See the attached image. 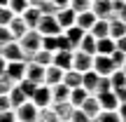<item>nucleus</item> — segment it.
<instances>
[{
    "label": "nucleus",
    "instance_id": "nucleus-13",
    "mask_svg": "<svg viewBox=\"0 0 126 122\" xmlns=\"http://www.w3.org/2000/svg\"><path fill=\"white\" fill-rule=\"evenodd\" d=\"M94 24H96V17H94L91 9H86V12H77V17H75V26L77 28H82L84 33H89Z\"/></svg>",
    "mask_w": 126,
    "mask_h": 122
},
{
    "label": "nucleus",
    "instance_id": "nucleus-39",
    "mask_svg": "<svg viewBox=\"0 0 126 122\" xmlns=\"http://www.w3.org/2000/svg\"><path fill=\"white\" fill-rule=\"evenodd\" d=\"M14 38H12V33L7 31V26H0V49H2L5 45H9Z\"/></svg>",
    "mask_w": 126,
    "mask_h": 122
},
{
    "label": "nucleus",
    "instance_id": "nucleus-54",
    "mask_svg": "<svg viewBox=\"0 0 126 122\" xmlns=\"http://www.w3.org/2000/svg\"><path fill=\"white\" fill-rule=\"evenodd\" d=\"M119 71H124V75H126V61H124V66H122V68H119Z\"/></svg>",
    "mask_w": 126,
    "mask_h": 122
},
{
    "label": "nucleus",
    "instance_id": "nucleus-41",
    "mask_svg": "<svg viewBox=\"0 0 126 122\" xmlns=\"http://www.w3.org/2000/svg\"><path fill=\"white\" fill-rule=\"evenodd\" d=\"M14 17H16V14H12L7 7H0V26H7V24L12 21Z\"/></svg>",
    "mask_w": 126,
    "mask_h": 122
},
{
    "label": "nucleus",
    "instance_id": "nucleus-37",
    "mask_svg": "<svg viewBox=\"0 0 126 122\" xmlns=\"http://www.w3.org/2000/svg\"><path fill=\"white\" fill-rule=\"evenodd\" d=\"M68 7L72 9V12H86V9H91V0H70V5Z\"/></svg>",
    "mask_w": 126,
    "mask_h": 122
},
{
    "label": "nucleus",
    "instance_id": "nucleus-18",
    "mask_svg": "<svg viewBox=\"0 0 126 122\" xmlns=\"http://www.w3.org/2000/svg\"><path fill=\"white\" fill-rule=\"evenodd\" d=\"M51 66L61 68L63 73L70 71V66H72V52H54V61H51Z\"/></svg>",
    "mask_w": 126,
    "mask_h": 122
},
{
    "label": "nucleus",
    "instance_id": "nucleus-53",
    "mask_svg": "<svg viewBox=\"0 0 126 122\" xmlns=\"http://www.w3.org/2000/svg\"><path fill=\"white\" fill-rule=\"evenodd\" d=\"M7 2L9 0H0V7H7Z\"/></svg>",
    "mask_w": 126,
    "mask_h": 122
},
{
    "label": "nucleus",
    "instance_id": "nucleus-5",
    "mask_svg": "<svg viewBox=\"0 0 126 122\" xmlns=\"http://www.w3.org/2000/svg\"><path fill=\"white\" fill-rule=\"evenodd\" d=\"M37 113H40V108H35L31 101H26V103H21L19 108H14L16 122H37Z\"/></svg>",
    "mask_w": 126,
    "mask_h": 122
},
{
    "label": "nucleus",
    "instance_id": "nucleus-3",
    "mask_svg": "<svg viewBox=\"0 0 126 122\" xmlns=\"http://www.w3.org/2000/svg\"><path fill=\"white\" fill-rule=\"evenodd\" d=\"M91 71L96 73V75L100 77H110L117 68H114V63L110 56H103V54H94V61H91Z\"/></svg>",
    "mask_w": 126,
    "mask_h": 122
},
{
    "label": "nucleus",
    "instance_id": "nucleus-55",
    "mask_svg": "<svg viewBox=\"0 0 126 122\" xmlns=\"http://www.w3.org/2000/svg\"><path fill=\"white\" fill-rule=\"evenodd\" d=\"M119 2H126V0H119Z\"/></svg>",
    "mask_w": 126,
    "mask_h": 122
},
{
    "label": "nucleus",
    "instance_id": "nucleus-23",
    "mask_svg": "<svg viewBox=\"0 0 126 122\" xmlns=\"http://www.w3.org/2000/svg\"><path fill=\"white\" fill-rule=\"evenodd\" d=\"M114 49H117V47H114V40H112V38H100V40H96V54L110 56Z\"/></svg>",
    "mask_w": 126,
    "mask_h": 122
},
{
    "label": "nucleus",
    "instance_id": "nucleus-1",
    "mask_svg": "<svg viewBox=\"0 0 126 122\" xmlns=\"http://www.w3.org/2000/svg\"><path fill=\"white\" fill-rule=\"evenodd\" d=\"M16 42H19V47H21L26 61H31L33 54H35L37 49H42V35L37 31H26V35H21Z\"/></svg>",
    "mask_w": 126,
    "mask_h": 122
},
{
    "label": "nucleus",
    "instance_id": "nucleus-2",
    "mask_svg": "<svg viewBox=\"0 0 126 122\" xmlns=\"http://www.w3.org/2000/svg\"><path fill=\"white\" fill-rule=\"evenodd\" d=\"M35 31L40 33L42 38H56V35H61V33H63L61 26L56 24V19H54V17H45V14L40 17V21H37Z\"/></svg>",
    "mask_w": 126,
    "mask_h": 122
},
{
    "label": "nucleus",
    "instance_id": "nucleus-15",
    "mask_svg": "<svg viewBox=\"0 0 126 122\" xmlns=\"http://www.w3.org/2000/svg\"><path fill=\"white\" fill-rule=\"evenodd\" d=\"M98 80H100V75H96L94 71L82 73V89H84L86 94H96V89H98Z\"/></svg>",
    "mask_w": 126,
    "mask_h": 122
},
{
    "label": "nucleus",
    "instance_id": "nucleus-17",
    "mask_svg": "<svg viewBox=\"0 0 126 122\" xmlns=\"http://www.w3.org/2000/svg\"><path fill=\"white\" fill-rule=\"evenodd\" d=\"M108 35L112 38V40H119V38H124V35H126V24H124V21H119L117 17L110 19V21H108Z\"/></svg>",
    "mask_w": 126,
    "mask_h": 122
},
{
    "label": "nucleus",
    "instance_id": "nucleus-52",
    "mask_svg": "<svg viewBox=\"0 0 126 122\" xmlns=\"http://www.w3.org/2000/svg\"><path fill=\"white\" fill-rule=\"evenodd\" d=\"M40 2H42V0H28V5H31V7H37Z\"/></svg>",
    "mask_w": 126,
    "mask_h": 122
},
{
    "label": "nucleus",
    "instance_id": "nucleus-14",
    "mask_svg": "<svg viewBox=\"0 0 126 122\" xmlns=\"http://www.w3.org/2000/svg\"><path fill=\"white\" fill-rule=\"evenodd\" d=\"M61 80H63V71H61V68H56V66H47L45 68V82H42L45 87L61 85Z\"/></svg>",
    "mask_w": 126,
    "mask_h": 122
},
{
    "label": "nucleus",
    "instance_id": "nucleus-20",
    "mask_svg": "<svg viewBox=\"0 0 126 122\" xmlns=\"http://www.w3.org/2000/svg\"><path fill=\"white\" fill-rule=\"evenodd\" d=\"M63 35H65V40L70 42L72 52H75L77 45H79V40L84 38V31H82V28H77V26H70V28H65V31H63Z\"/></svg>",
    "mask_w": 126,
    "mask_h": 122
},
{
    "label": "nucleus",
    "instance_id": "nucleus-4",
    "mask_svg": "<svg viewBox=\"0 0 126 122\" xmlns=\"http://www.w3.org/2000/svg\"><path fill=\"white\" fill-rule=\"evenodd\" d=\"M91 12L96 19H114V0H91Z\"/></svg>",
    "mask_w": 126,
    "mask_h": 122
},
{
    "label": "nucleus",
    "instance_id": "nucleus-7",
    "mask_svg": "<svg viewBox=\"0 0 126 122\" xmlns=\"http://www.w3.org/2000/svg\"><path fill=\"white\" fill-rule=\"evenodd\" d=\"M91 61H94V56L91 54H84V52H79V49H75L72 52V71H77V73H89L91 71Z\"/></svg>",
    "mask_w": 126,
    "mask_h": 122
},
{
    "label": "nucleus",
    "instance_id": "nucleus-43",
    "mask_svg": "<svg viewBox=\"0 0 126 122\" xmlns=\"http://www.w3.org/2000/svg\"><path fill=\"white\" fill-rule=\"evenodd\" d=\"M42 49L56 52V38H42Z\"/></svg>",
    "mask_w": 126,
    "mask_h": 122
},
{
    "label": "nucleus",
    "instance_id": "nucleus-22",
    "mask_svg": "<svg viewBox=\"0 0 126 122\" xmlns=\"http://www.w3.org/2000/svg\"><path fill=\"white\" fill-rule=\"evenodd\" d=\"M19 17L23 19V24H26L31 31H35V26H37V21H40V17H42V14L37 12V7H28L26 12H23V14H19Z\"/></svg>",
    "mask_w": 126,
    "mask_h": 122
},
{
    "label": "nucleus",
    "instance_id": "nucleus-40",
    "mask_svg": "<svg viewBox=\"0 0 126 122\" xmlns=\"http://www.w3.org/2000/svg\"><path fill=\"white\" fill-rule=\"evenodd\" d=\"M105 92H112L110 77H100V80H98V89H96V94H105ZM96 94H94V96H96Z\"/></svg>",
    "mask_w": 126,
    "mask_h": 122
},
{
    "label": "nucleus",
    "instance_id": "nucleus-35",
    "mask_svg": "<svg viewBox=\"0 0 126 122\" xmlns=\"http://www.w3.org/2000/svg\"><path fill=\"white\" fill-rule=\"evenodd\" d=\"M110 85H112V89H122V87H126V75H124V71H114L112 75H110Z\"/></svg>",
    "mask_w": 126,
    "mask_h": 122
},
{
    "label": "nucleus",
    "instance_id": "nucleus-32",
    "mask_svg": "<svg viewBox=\"0 0 126 122\" xmlns=\"http://www.w3.org/2000/svg\"><path fill=\"white\" fill-rule=\"evenodd\" d=\"M28 7H31L28 0H9V2H7V9H9L12 14H16V17H19V14H23Z\"/></svg>",
    "mask_w": 126,
    "mask_h": 122
},
{
    "label": "nucleus",
    "instance_id": "nucleus-30",
    "mask_svg": "<svg viewBox=\"0 0 126 122\" xmlns=\"http://www.w3.org/2000/svg\"><path fill=\"white\" fill-rule=\"evenodd\" d=\"M7 99H9V106H12V108H19V106H21V103H26V101H28L26 96H23V92L19 89L16 85H14L12 89H9V94H7Z\"/></svg>",
    "mask_w": 126,
    "mask_h": 122
},
{
    "label": "nucleus",
    "instance_id": "nucleus-48",
    "mask_svg": "<svg viewBox=\"0 0 126 122\" xmlns=\"http://www.w3.org/2000/svg\"><path fill=\"white\" fill-rule=\"evenodd\" d=\"M117 115H119V120H122V122H126V101L117 106Z\"/></svg>",
    "mask_w": 126,
    "mask_h": 122
},
{
    "label": "nucleus",
    "instance_id": "nucleus-10",
    "mask_svg": "<svg viewBox=\"0 0 126 122\" xmlns=\"http://www.w3.org/2000/svg\"><path fill=\"white\" fill-rule=\"evenodd\" d=\"M23 80H31L33 85H42L45 82V68L37 66L35 61H26V75Z\"/></svg>",
    "mask_w": 126,
    "mask_h": 122
},
{
    "label": "nucleus",
    "instance_id": "nucleus-29",
    "mask_svg": "<svg viewBox=\"0 0 126 122\" xmlns=\"http://www.w3.org/2000/svg\"><path fill=\"white\" fill-rule=\"evenodd\" d=\"M89 33L96 38V40H100V38H110L108 35V21H105V19H96V24L91 26Z\"/></svg>",
    "mask_w": 126,
    "mask_h": 122
},
{
    "label": "nucleus",
    "instance_id": "nucleus-34",
    "mask_svg": "<svg viewBox=\"0 0 126 122\" xmlns=\"http://www.w3.org/2000/svg\"><path fill=\"white\" fill-rule=\"evenodd\" d=\"M37 12H40V14H45V17H54V14L59 12V7H56L51 0H42V2L37 5Z\"/></svg>",
    "mask_w": 126,
    "mask_h": 122
},
{
    "label": "nucleus",
    "instance_id": "nucleus-19",
    "mask_svg": "<svg viewBox=\"0 0 126 122\" xmlns=\"http://www.w3.org/2000/svg\"><path fill=\"white\" fill-rule=\"evenodd\" d=\"M7 31L12 33V38H14V40H19V38H21V35H26V31H31V28L23 24V19H21V17H14L12 21L7 24Z\"/></svg>",
    "mask_w": 126,
    "mask_h": 122
},
{
    "label": "nucleus",
    "instance_id": "nucleus-21",
    "mask_svg": "<svg viewBox=\"0 0 126 122\" xmlns=\"http://www.w3.org/2000/svg\"><path fill=\"white\" fill-rule=\"evenodd\" d=\"M61 85H65L68 89H75V87H82V73H77V71H65L63 73V80H61Z\"/></svg>",
    "mask_w": 126,
    "mask_h": 122
},
{
    "label": "nucleus",
    "instance_id": "nucleus-26",
    "mask_svg": "<svg viewBox=\"0 0 126 122\" xmlns=\"http://www.w3.org/2000/svg\"><path fill=\"white\" fill-rule=\"evenodd\" d=\"M68 96H70V89L65 85H54L51 87V101L54 103H65Z\"/></svg>",
    "mask_w": 126,
    "mask_h": 122
},
{
    "label": "nucleus",
    "instance_id": "nucleus-12",
    "mask_svg": "<svg viewBox=\"0 0 126 122\" xmlns=\"http://www.w3.org/2000/svg\"><path fill=\"white\" fill-rule=\"evenodd\" d=\"M75 17H77V14L72 12L70 7H63V9H59V12L54 14V19H56V24L61 26V31H65V28L75 26Z\"/></svg>",
    "mask_w": 126,
    "mask_h": 122
},
{
    "label": "nucleus",
    "instance_id": "nucleus-51",
    "mask_svg": "<svg viewBox=\"0 0 126 122\" xmlns=\"http://www.w3.org/2000/svg\"><path fill=\"white\" fill-rule=\"evenodd\" d=\"M5 66H7V61H5V59H2V56H0V77H2V75H5Z\"/></svg>",
    "mask_w": 126,
    "mask_h": 122
},
{
    "label": "nucleus",
    "instance_id": "nucleus-38",
    "mask_svg": "<svg viewBox=\"0 0 126 122\" xmlns=\"http://www.w3.org/2000/svg\"><path fill=\"white\" fill-rule=\"evenodd\" d=\"M110 59H112L114 68H117V71H119V68L124 66V61H126V54H122V52H119V49H114L112 54H110Z\"/></svg>",
    "mask_w": 126,
    "mask_h": 122
},
{
    "label": "nucleus",
    "instance_id": "nucleus-36",
    "mask_svg": "<svg viewBox=\"0 0 126 122\" xmlns=\"http://www.w3.org/2000/svg\"><path fill=\"white\" fill-rule=\"evenodd\" d=\"M96 122H122L117 115V110H100L98 118H96Z\"/></svg>",
    "mask_w": 126,
    "mask_h": 122
},
{
    "label": "nucleus",
    "instance_id": "nucleus-27",
    "mask_svg": "<svg viewBox=\"0 0 126 122\" xmlns=\"http://www.w3.org/2000/svg\"><path fill=\"white\" fill-rule=\"evenodd\" d=\"M31 61H35L37 66L47 68V66H51V61H54V52H47V49H37L35 54H33V59H31Z\"/></svg>",
    "mask_w": 126,
    "mask_h": 122
},
{
    "label": "nucleus",
    "instance_id": "nucleus-25",
    "mask_svg": "<svg viewBox=\"0 0 126 122\" xmlns=\"http://www.w3.org/2000/svg\"><path fill=\"white\" fill-rule=\"evenodd\" d=\"M54 113L59 115V120L61 122H70V118H72V113H75V108H72L70 103H54Z\"/></svg>",
    "mask_w": 126,
    "mask_h": 122
},
{
    "label": "nucleus",
    "instance_id": "nucleus-9",
    "mask_svg": "<svg viewBox=\"0 0 126 122\" xmlns=\"http://www.w3.org/2000/svg\"><path fill=\"white\" fill-rule=\"evenodd\" d=\"M0 56H2L5 61H26V56H23V52H21V47H19V42L16 40H12L9 45H5L2 49H0Z\"/></svg>",
    "mask_w": 126,
    "mask_h": 122
},
{
    "label": "nucleus",
    "instance_id": "nucleus-8",
    "mask_svg": "<svg viewBox=\"0 0 126 122\" xmlns=\"http://www.w3.org/2000/svg\"><path fill=\"white\" fill-rule=\"evenodd\" d=\"M23 75H26V61H9L7 66H5V77H9L14 85L21 82Z\"/></svg>",
    "mask_w": 126,
    "mask_h": 122
},
{
    "label": "nucleus",
    "instance_id": "nucleus-46",
    "mask_svg": "<svg viewBox=\"0 0 126 122\" xmlns=\"http://www.w3.org/2000/svg\"><path fill=\"white\" fill-rule=\"evenodd\" d=\"M2 110H14L12 106H9V99H7V94H2V96H0V113H2Z\"/></svg>",
    "mask_w": 126,
    "mask_h": 122
},
{
    "label": "nucleus",
    "instance_id": "nucleus-45",
    "mask_svg": "<svg viewBox=\"0 0 126 122\" xmlns=\"http://www.w3.org/2000/svg\"><path fill=\"white\" fill-rule=\"evenodd\" d=\"M0 122H16L14 110H2V113H0Z\"/></svg>",
    "mask_w": 126,
    "mask_h": 122
},
{
    "label": "nucleus",
    "instance_id": "nucleus-31",
    "mask_svg": "<svg viewBox=\"0 0 126 122\" xmlns=\"http://www.w3.org/2000/svg\"><path fill=\"white\" fill-rule=\"evenodd\" d=\"M37 122H61V120H59V115L54 113V106H49V108H40Z\"/></svg>",
    "mask_w": 126,
    "mask_h": 122
},
{
    "label": "nucleus",
    "instance_id": "nucleus-50",
    "mask_svg": "<svg viewBox=\"0 0 126 122\" xmlns=\"http://www.w3.org/2000/svg\"><path fill=\"white\" fill-rule=\"evenodd\" d=\"M51 2H54L59 9H63V7H68V5H70V0H51Z\"/></svg>",
    "mask_w": 126,
    "mask_h": 122
},
{
    "label": "nucleus",
    "instance_id": "nucleus-11",
    "mask_svg": "<svg viewBox=\"0 0 126 122\" xmlns=\"http://www.w3.org/2000/svg\"><path fill=\"white\" fill-rule=\"evenodd\" d=\"M79 110H82V113H84V115H86V118H89V120H96V118H98V113H100L98 99H96L94 94H89V96H86V99H84V103L79 106Z\"/></svg>",
    "mask_w": 126,
    "mask_h": 122
},
{
    "label": "nucleus",
    "instance_id": "nucleus-24",
    "mask_svg": "<svg viewBox=\"0 0 126 122\" xmlns=\"http://www.w3.org/2000/svg\"><path fill=\"white\" fill-rule=\"evenodd\" d=\"M77 49L84 52V54H96V38L91 35V33H84V38L79 40V45H77Z\"/></svg>",
    "mask_w": 126,
    "mask_h": 122
},
{
    "label": "nucleus",
    "instance_id": "nucleus-42",
    "mask_svg": "<svg viewBox=\"0 0 126 122\" xmlns=\"http://www.w3.org/2000/svg\"><path fill=\"white\" fill-rule=\"evenodd\" d=\"M12 87H14V82L12 80H9V77H0V96H2V94H9V89H12Z\"/></svg>",
    "mask_w": 126,
    "mask_h": 122
},
{
    "label": "nucleus",
    "instance_id": "nucleus-28",
    "mask_svg": "<svg viewBox=\"0 0 126 122\" xmlns=\"http://www.w3.org/2000/svg\"><path fill=\"white\" fill-rule=\"evenodd\" d=\"M86 92L82 89V87H75V89H70V96H68V103L72 106V108H79L82 103H84V99H86Z\"/></svg>",
    "mask_w": 126,
    "mask_h": 122
},
{
    "label": "nucleus",
    "instance_id": "nucleus-6",
    "mask_svg": "<svg viewBox=\"0 0 126 122\" xmlns=\"http://www.w3.org/2000/svg\"><path fill=\"white\" fill-rule=\"evenodd\" d=\"M31 103L35 106V108H49V106H54V101H51V87L40 85L35 89V94H33Z\"/></svg>",
    "mask_w": 126,
    "mask_h": 122
},
{
    "label": "nucleus",
    "instance_id": "nucleus-49",
    "mask_svg": "<svg viewBox=\"0 0 126 122\" xmlns=\"http://www.w3.org/2000/svg\"><path fill=\"white\" fill-rule=\"evenodd\" d=\"M117 19H119V21H124V24H126V2L122 5V7H119V12H117Z\"/></svg>",
    "mask_w": 126,
    "mask_h": 122
},
{
    "label": "nucleus",
    "instance_id": "nucleus-44",
    "mask_svg": "<svg viewBox=\"0 0 126 122\" xmlns=\"http://www.w3.org/2000/svg\"><path fill=\"white\" fill-rule=\"evenodd\" d=\"M70 122H91V120L86 118V115L82 113L79 108H75V113H72V118H70Z\"/></svg>",
    "mask_w": 126,
    "mask_h": 122
},
{
    "label": "nucleus",
    "instance_id": "nucleus-33",
    "mask_svg": "<svg viewBox=\"0 0 126 122\" xmlns=\"http://www.w3.org/2000/svg\"><path fill=\"white\" fill-rule=\"evenodd\" d=\"M16 87L23 92V96H26V99L31 101V99H33V94H35V89H37L40 85H33L31 80H21V82H16Z\"/></svg>",
    "mask_w": 126,
    "mask_h": 122
},
{
    "label": "nucleus",
    "instance_id": "nucleus-16",
    "mask_svg": "<svg viewBox=\"0 0 126 122\" xmlns=\"http://www.w3.org/2000/svg\"><path fill=\"white\" fill-rule=\"evenodd\" d=\"M96 99H98V106H100V110H117V106H119V101H117V96H114V92L96 94Z\"/></svg>",
    "mask_w": 126,
    "mask_h": 122
},
{
    "label": "nucleus",
    "instance_id": "nucleus-47",
    "mask_svg": "<svg viewBox=\"0 0 126 122\" xmlns=\"http://www.w3.org/2000/svg\"><path fill=\"white\" fill-rule=\"evenodd\" d=\"M114 47H117L122 54H126V35H124V38H119V40H114Z\"/></svg>",
    "mask_w": 126,
    "mask_h": 122
}]
</instances>
